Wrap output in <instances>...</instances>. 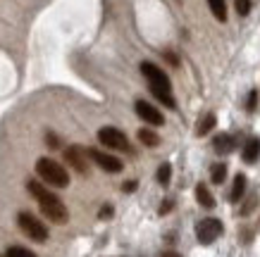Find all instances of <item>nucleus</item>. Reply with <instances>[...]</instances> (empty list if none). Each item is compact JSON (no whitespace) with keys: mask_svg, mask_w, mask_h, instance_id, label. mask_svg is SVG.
<instances>
[{"mask_svg":"<svg viewBox=\"0 0 260 257\" xmlns=\"http://www.w3.org/2000/svg\"><path fill=\"white\" fill-rule=\"evenodd\" d=\"M64 160H67V164H72L74 169L79 171V174H86V171H88L86 150H81L79 145H70V148L64 150Z\"/></svg>","mask_w":260,"mask_h":257,"instance_id":"nucleus-9","label":"nucleus"},{"mask_svg":"<svg viewBox=\"0 0 260 257\" xmlns=\"http://www.w3.org/2000/svg\"><path fill=\"white\" fill-rule=\"evenodd\" d=\"M224 179H227V164L224 162L213 164V167H210V181L220 186V183H224Z\"/></svg>","mask_w":260,"mask_h":257,"instance_id":"nucleus-17","label":"nucleus"},{"mask_svg":"<svg viewBox=\"0 0 260 257\" xmlns=\"http://www.w3.org/2000/svg\"><path fill=\"white\" fill-rule=\"evenodd\" d=\"M255 107H258V91L253 88L248 98H246V112H255Z\"/></svg>","mask_w":260,"mask_h":257,"instance_id":"nucleus-21","label":"nucleus"},{"mask_svg":"<svg viewBox=\"0 0 260 257\" xmlns=\"http://www.w3.org/2000/svg\"><path fill=\"white\" fill-rule=\"evenodd\" d=\"M141 74L148 81V91L155 95V100H160L170 109H177V100H174V93H172V81H170V77L165 71L160 69L155 62L146 60V62H141Z\"/></svg>","mask_w":260,"mask_h":257,"instance_id":"nucleus-2","label":"nucleus"},{"mask_svg":"<svg viewBox=\"0 0 260 257\" xmlns=\"http://www.w3.org/2000/svg\"><path fill=\"white\" fill-rule=\"evenodd\" d=\"M98 140H101L105 148H110V150H119V153H132V145H129L126 136L119 131V129H115V126H103L101 131H98Z\"/></svg>","mask_w":260,"mask_h":257,"instance_id":"nucleus-5","label":"nucleus"},{"mask_svg":"<svg viewBox=\"0 0 260 257\" xmlns=\"http://www.w3.org/2000/svg\"><path fill=\"white\" fill-rule=\"evenodd\" d=\"M26 188H29V193L36 198V203H39L43 217H48L53 224H64V222L70 219V212H67L64 203L57 198L55 193H53V191H48L41 181L31 179L29 183H26Z\"/></svg>","mask_w":260,"mask_h":257,"instance_id":"nucleus-1","label":"nucleus"},{"mask_svg":"<svg viewBox=\"0 0 260 257\" xmlns=\"http://www.w3.org/2000/svg\"><path fill=\"white\" fill-rule=\"evenodd\" d=\"M215 124H217L215 112H208V115H203V117L198 119V124H196V136H208V133L215 129Z\"/></svg>","mask_w":260,"mask_h":257,"instance_id":"nucleus-13","label":"nucleus"},{"mask_svg":"<svg viewBox=\"0 0 260 257\" xmlns=\"http://www.w3.org/2000/svg\"><path fill=\"white\" fill-rule=\"evenodd\" d=\"M86 155L91 157V160H93L101 169L108 171V174H117V171L124 169V164H122V160H119V157L110 155V153H103V150H98V148H88Z\"/></svg>","mask_w":260,"mask_h":257,"instance_id":"nucleus-7","label":"nucleus"},{"mask_svg":"<svg viewBox=\"0 0 260 257\" xmlns=\"http://www.w3.org/2000/svg\"><path fill=\"white\" fill-rule=\"evenodd\" d=\"M222 236V222L215 217H205L196 224V238L203 245H210Z\"/></svg>","mask_w":260,"mask_h":257,"instance_id":"nucleus-6","label":"nucleus"},{"mask_svg":"<svg viewBox=\"0 0 260 257\" xmlns=\"http://www.w3.org/2000/svg\"><path fill=\"white\" fill-rule=\"evenodd\" d=\"M208 8H210L215 19L227 22V3H224V0H208Z\"/></svg>","mask_w":260,"mask_h":257,"instance_id":"nucleus-15","label":"nucleus"},{"mask_svg":"<svg viewBox=\"0 0 260 257\" xmlns=\"http://www.w3.org/2000/svg\"><path fill=\"white\" fill-rule=\"evenodd\" d=\"M5 257H36V255H34L31 250L22 248V245H12V248L5 252Z\"/></svg>","mask_w":260,"mask_h":257,"instance_id":"nucleus-20","label":"nucleus"},{"mask_svg":"<svg viewBox=\"0 0 260 257\" xmlns=\"http://www.w3.org/2000/svg\"><path fill=\"white\" fill-rule=\"evenodd\" d=\"M241 157H244L246 164L258 162V157H260V136H251V138L246 140L244 150H241Z\"/></svg>","mask_w":260,"mask_h":257,"instance_id":"nucleus-10","label":"nucleus"},{"mask_svg":"<svg viewBox=\"0 0 260 257\" xmlns=\"http://www.w3.org/2000/svg\"><path fill=\"white\" fill-rule=\"evenodd\" d=\"M46 143H48V145H50L53 150L60 148V138H57L55 133H48V136H46Z\"/></svg>","mask_w":260,"mask_h":257,"instance_id":"nucleus-22","label":"nucleus"},{"mask_svg":"<svg viewBox=\"0 0 260 257\" xmlns=\"http://www.w3.org/2000/svg\"><path fill=\"white\" fill-rule=\"evenodd\" d=\"M246 186H248V179H246L244 174H237V176H234V186L229 191V200H232V203H239L246 193Z\"/></svg>","mask_w":260,"mask_h":257,"instance_id":"nucleus-12","label":"nucleus"},{"mask_svg":"<svg viewBox=\"0 0 260 257\" xmlns=\"http://www.w3.org/2000/svg\"><path fill=\"white\" fill-rule=\"evenodd\" d=\"M17 224H19V229L24 231V236H29L31 241H36V243L48 241L46 224H43L39 217H34L31 212H19V214H17Z\"/></svg>","mask_w":260,"mask_h":257,"instance_id":"nucleus-4","label":"nucleus"},{"mask_svg":"<svg viewBox=\"0 0 260 257\" xmlns=\"http://www.w3.org/2000/svg\"><path fill=\"white\" fill-rule=\"evenodd\" d=\"M170 210H172V200H165V203L160 205V214H167Z\"/></svg>","mask_w":260,"mask_h":257,"instance_id":"nucleus-26","label":"nucleus"},{"mask_svg":"<svg viewBox=\"0 0 260 257\" xmlns=\"http://www.w3.org/2000/svg\"><path fill=\"white\" fill-rule=\"evenodd\" d=\"M213 148L217 153H222V155H229V153H234V148H237V138L232 133H220V136H215Z\"/></svg>","mask_w":260,"mask_h":257,"instance_id":"nucleus-11","label":"nucleus"},{"mask_svg":"<svg viewBox=\"0 0 260 257\" xmlns=\"http://www.w3.org/2000/svg\"><path fill=\"white\" fill-rule=\"evenodd\" d=\"M160 257H181V255H179V252H174V250H165Z\"/></svg>","mask_w":260,"mask_h":257,"instance_id":"nucleus-27","label":"nucleus"},{"mask_svg":"<svg viewBox=\"0 0 260 257\" xmlns=\"http://www.w3.org/2000/svg\"><path fill=\"white\" fill-rule=\"evenodd\" d=\"M136 115L146 122V124H150V126H162L165 124V117H162V112H160L155 105H150V102H146V100H136Z\"/></svg>","mask_w":260,"mask_h":257,"instance_id":"nucleus-8","label":"nucleus"},{"mask_svg":"<svg viewBox=\"0 0 260 257\" xmlns=\"http://www.w3.org/2000/svg\"><path fill=\"white\" fill-rule=\"evenodd\" d=\"M98 217H101V219H110L112 217V205H103L101 212H98Z\"/></svg>","mask_w":260,"mask_h":257,"instance_id":"nucleus-24","label":"nucleus"},{"mask_svg":"<svg viewBox=\"0 0 260 257\" xmlns=\"http://www.w3.org/2000/svg\"><path fill=\"white\" fill-rule=\"evenodd\" d=\"M196 200L201 203V207H205V210H213L215 207V198H213V193L208 191L205 183H198L196 186Z\"/></svg>","mask_w":260,"mask_h":257,"instance_id":"nucleus-14","label":"nucleus"},{"mask_svg":"<svg viewBox=\"0 0 260 257\" xmlns=\"http://www.w3.org/2000/svg\"><path fill=\"white\" fill-rule=\"evenodd\" d=\"M139 140H141L146 148H155L160 143V136L153 131V129H141V131H139Z\"/></svg>","mask_w":260,"mask_h":257,"instance_id":"nucleus-16","label":"nucleus"},{"mask_svg":"<svg viewBox=\"0 0 260 257\" xmlns=\"http://www.w3.org/2000/svg\"><path fill=\"white\" fill-rule=\"evenodd\" d=\"M36 174H39V179L43 183L53 188H67L70 186V174L64 169L60 162L55 160H50V157H41L39 162H36Z\"/></svg>","mask_w":260,"mask_h":257,"instance_id":"nucleus-3","label":"nucleus"},{"mask_svg":"<svg viewBox=\"0 0 260 257\" xmlns=\"http://www.w3.org/2000/svg\"><path fill=\"white\" fill-rule=\"evenodd\" d=\"M255 203H258V195H251V198H248V203H246V207L241 210V214H251V210H253V205Z\"/></svg>","mask_w":260,"mask_h":257,"instance_id":"nucleus-23","label":"nucleus"},{"mask_svg":"<svg viewBox=\"0 0 260 257\" xmlns=\"http://www.w3.org/2000/svg\"><path fill=\"white\" fill-rule=\"evenodd\" d=\"M155 179H158L160 186H170V179H172V164H170V162L160 164L158 174H155Z\"/></svg>","mask_w":260,"mask_h":257,"instance_id":"nucleus-18","label":"nucleus"},{"mask_svg":"<svg viewBox=\"0 0 260 257\" xmlns=\"http://www.w3.org/2000/svg\"><path fill=\"white\" fill-rule=\"evenodd\" d=\"M234 8H237V15L239 17H248L253 10V0H237L234 3Z\"/></svg>","mask_w":260,"mask_h":257,"instance_id":"nucleus-19","label":"nucleus"},{"mask_svg":"<svg viewBox=\"0 0 260 257\" xmlns=\"http://www.w3.org/2000/svg\"><path fill=\"white\" fill-rule=\"evenodd\" d=\"M136 186H139L136 181H126V183H124V193H134Z\"/></svg>","mask_w":260,"mask_h":257,"instance_id":"nucleus-25","label":"nucleus"}]
</instances>
